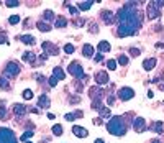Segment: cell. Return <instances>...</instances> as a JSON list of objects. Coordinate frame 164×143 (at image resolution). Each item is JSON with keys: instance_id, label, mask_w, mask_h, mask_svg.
Returning <instances> with one entry per match:
<instances>
[{"instance_id": "4316f807", "label": "cell", "mask_w": 164, "mask_h": 143, "mask_svg": "<svg viewBox=\"0 0 164 143\" xmlns=\"http://www.w3.org/2000/svg\"><path fill=\"white\" fill-rule=\"evenodd\" d=\"M92 3H95V2H79V10H89L90 7H92Z\"/></svg>"}, {"instance_id": "e0dca14e", "label": "cell", "mask_w": 164, "mask_h": 143, "mask_svg": "<svg viewBox=\"0 0 164 143\" xmlns=\"http://www.w3.org/2000/svg\"><path fill=\"white\" fill-rule=\"evenodd\" d=\"M102 94H103V92L98 89V85H95V87H90V89H89V96H90V99H97V97L100 99Z\"/></svg>"}, {"instance_id": "816d5d0a", "label": "cell", "mask_w": 164, "mask_h": 143, "mask_svg": "<svg viewBox=\"0 0 164 143\" xmlns=\"http://www.w3.org/2000/svg\"><path fill=\"white\" fill-rule=\"evenodd\" d=\"M159 89H161V91H164V84H161V85H159Z\"/></svg>"}, {"instance_id": "30bf717a", "label": "cell", "mask_w": 164, "mask_h": 143, "mask_svg": "<svg viewBox=\"0 0 164 143\" xmlns=\"http://www.w3.org/2000/svg\"><path fill=\"white\" fill-rule=\"evenodd\" d=\"M95 82H97V85L108 84V74H107L105 71H98V73L95 74Z\"/></svg>"}, {"instance_id": "5bb4252c", "label": "cell", "mask_w": 164, "mask_h": 143, "mask_svg": "<svg viewBox=\"0 0 164 143\" xmlns=\"http://www.w3.org/2000/svg\"><path fill=\"white\" fill-rule=\"evenodd\" d=\"M18 40L21 43H25V45H34V43H36L33 35H21V36H18Z\"/></svg>"}, {"instance_id": "7402d4cb", "label": "cell", "mask_w": 164, "mask_h": 143, "mask_svg": "<svg viewBox=\"0 0 164 143\" xmlns=\"http://www.w3.org/2000/svg\"><path fill=\"white\" fill-rule=\"evenodd\" d=\"M77 117H82V112H81V110H77V112H74V113H66V115H64V118L69 120V122H74Z\"/></svg>"}, {"instance_id": "5b68a950", "label": "cell", "mask_w": 164, "mask_h": 143, "mask_svg": "<svg viewBox=\"0 0 164 143\" xmlns=\"http://www.w3.org/2000/svg\"><path fill=\"white\" fill-rule=\"evenodd\" d=\"M20 64L15 63V61H10V63H7V66H5V71H3V77H17L20 74Z\"/></svg>"}, {"instance_id": "d6a6232c", "label": "cell", "mask_w": 164, "mask_h": 143, "mask_svg": "<svg viewBox=\"0 0 164 143\" xmlns=\"http://www.w3.org/2000/svg\"><path fill=\"white\" fill-rule=\"evenodd\" d=\"M107 68H108V69H117V61L115 59H110V61H107Z\"/></svg>"}, {"instance_id": "3957f363", "label": "cell", "mask_w": 164, "mask_h": 143, "mask_svg": "<svg viewBox=\"0 0 164 143\" xmlns=\"http://www.w3.org/2000/svg\"><path fill=\"white\" fill-rule=\"evenodd\" d=\"M0 143H18V140L10 128L2 127L0 128Z\"/></svg>"}, {"instance_id": "d590c367", "label": "cell", "mask_w": 164, "mask_h": 143, "mask_svg": "<svg viewBox=\"0 0 164 143\" xmlns=\"http://www.w3.org/2000/svg\"><path fill=\"white\" fill-rule=\"evenodd\" d=\"M53 133L54 135H62V127L61 125H54L53 127Z\"/></svg>"}, {"instance_id": "52a82bcc", "label": "cell", "mask_w": 164, "mask_h": 143, "mask_svg": "<svg viewBox=\"0 0 164 143\" xmlns=\"http://www.w3.org/2000/svg\"><path fill=\"white\" fill-rule=\"evenodd\" d=\"M43 51H45V56H54L59 53V48L54 46L51 41H45L43 43Z\"/></svg>"}, {"instance_id": "2e32d148", "label": "cell", "mask_w": 164, "mask_h": 143, "mask_svg": "<svg viewBox=\"0 0 164 143\" xmlns=\"http://www.w3.org/2000/svg\"><path fill=\"white\" fill-rule=\"evenodd\" d=\"M23 61L30 63V64H36V63H38V61H36V54L31 53V51H26V53L23 54Z\"/></svg>"}, {"instance_id": "db71d44e", "label": "cell", "mask_w": 164, "mask_h": 143, "mask_svg": "<svg viewBox=\"0 0 164 143\" xmlns=\"http://www.w3.org/2000/svg\"><path fill=\"white\" fill-rule=\"evenodd\" d=\"M26 143H31V141H28V140H26Z\"/></svg>"}, {"instance_id": "4dcf8cb0", "label": "cell", "mask_w": 164, "mask_h": 143, "mask_svg": "<svg viewBox=\"0 0 164 143\" xmlns=\"http://www.w3.org/2000/svg\"><path fill=\"white\" fill-rule=\"evenodd\" d=\"M18 21H20V15H12V17L8 18V23H10V25H17Z\"/></svg>"}, {"instance_id": "836d02e7", "label": "cell", "mask_w": 164, "mask_h": 143, "mask_svg": "<svg viewBox=\"0 0 164 143\" xmlns=\"http://www.w3.org/2000/svg\"><path fill=\"white\" fill-rule=\"evenodd\" d=\"M151 5H154L156 7V8H162V7H164V0H154V2H151Z\"/></svg>"}, {"instance_id": "681fc988", "label": "cell", "mask_w": 164, "mask_h": 143, "mask_svg": "<svg viewBox=\"0 0 164 143\" xmlns=\"http://www.w3.org/2000/svg\"><path fill=\"white\" fill-rule=\"evenodd\" d=\"M148 97H149V99H153V97H154V94H153V91H149V92H148Z\"/></svg>"}, {"instance_id": "44dd1931", "label": "cell", "mask_w": 164, "mask_h": 143, "mask_svg": "<svg viewBox=\"0 0 164 143\" xmlns=\"http://www.w3.org/2000/svg\"><path fill=\"white\" fill-rule=\"evenodd\" d=\"M82 53H84V56H85V58H92V56H94V48H92L90 45H84V48H82Z\"/></svg>"}, {"instance_id": "60d3db41", "label": "cell", "mask_w": 164, "mask_h": 143, "mask_svg": "<svg viewBox=\"0 0 164 143\" xmlns=\"http://www.w3.org/2000/svg\"><path fill=\"white\" fill-rule=\"evenodd\" d=\"M79 102H81V97H77V96L69 99V104H79Z\"/></svg>"}, {"instance_id": "c3c4849f", "label": "cell", "mask_w": 164, "mask_h": 143, "mask_svg": "<svg viewBox=\"0 0 164 143\" xmlns=\"http://www.w3.org/2000/svg\"><path fill=\"white\" fill-rule=\"evenodd\" d=\"M76 25H77V26H81V25H84V20H77V21H76Z\"/></svg>"}, {"instance_id": "b9f144b4", "label": "cell", "mask_w": 164, "mask_h": 143, "mask_svg": "<svg viewBox=\"0 0 164 143\" xmlns=\"http://www.w3.org/2000/svg\"><path fill=\"white\" fill-rule=\"evenodd\" d=\"M48 82H49V85H51V87H54V85L58 84V79H56V77L53 76V77H49V81H48Z\"/></svg>"}, {"instance_id": "f6af8a7d", "label": "cell", "mask_w": 164, "mask_h": 143, "mask_svg": "<svg viewBox=\"0 0 164 143\" xmlns=\"http://www.w3.org/2000/svg\"><path fill=\"white\" fill-rule=\"evenodd\" d=\"M94 61H95V63H102V61H103V56L98 53L97 56H94Z\"/></svg>"}, {"instance_id": "7dc6e473", "label": "cell", "mask_w": 164, "mask_h": 143, "mask_svg": "<svg viewBox=\"0 0 164 143\" xmlns=\"http://www.w3.org/2000/svg\"><path fill=\"white\" fill-rule=\"evenodd\" d=\"M94 125H102V120L100 118H94Z\"/></svg>"}, {"instance_id": "d4e9b609", "label": "cell", "mask_w": 164, "mask_h": 143, "mask_svg": "<svg viewBox=\"0 0 164 143\" xmlns=\"http://www.w3.org/2000/svg\"><path fill=\"white\" fill-rule=\"evenodd\" d=\"M54 25H56V28H66L67 26V20L62 18V17H59L58 20L54 21Z\"/></svg>"}, {"instance_id": "bcb514c9", "label": "cell", "mask_w": 164, "mask_h": 143, "mask_svg": "<svg viewBox=\"0 0 164 143\" xmlns=\"http://www.w3.org/2000/svg\"><path fill=\"white\" fill-rule=\"evenodd\" d=\"M97 31H98V30H97V25L92 23V25H90V33H97Z\"/></svg>"}, {"instance_id": "9c48e42d", "label": "cell", "mask_w": 164, "mask_h": 143, "mask_svg": "<svg viewBox=\"0 0 164 143\" xmlns=\"http://www.w3.org/2000/svg\"><path fill=\"white\" fill-rule=\"evenodd\" d=\"M100 15H102V21L105 25H112L113 21H115V13L110 12V10H103Z\"/></svg>"}, {"instance_id": "277c9868", "label": "cell", "mask_w": 164, "mask_h": 143, "mask_svg": "<svg viewBox=\"0 0 164 143\" xmlns=\"http://www.w3.org/2000/svg\"><path fill=\"white\" fill-rule=\"evenodd\" d=\"M69 74L74 76V77H77V79H85V81H87V76L84 74L82 66L77 61H72V63L69 64Z\"/></svg>"}, {"instance_id": "f546056e", "label": "cell", "mask_w": 164, "mask_h": 143, "mask_svg": "<svg viewBox=\"0 0 164 143\" xmlns=\"http://www.w3.org/2000/svg\"><path fill=\"white\" fill-rule=\"evenodd\" d=\"M64 51H66L67 54H72L76 51V48H74V45H69V43H67V45L64 46Z\"/></svg>"}, {"instance_id": "8992f818", "label": "cell", "mask_w": 164, "mask_h": 143, "mask_svg": "<svg viewBox=\"0 0 164 143\" xmlns=\"http://www.w3.org/2000/svg\"><path fill=\"white\" fill-rule=\"evenodd\" d=\"M118 99L120 101H131V99L135 97V91L131 87H122L118 91Z\"/></svg>"}, {"instance_id": "74e56055", "label": "cell", "mask_w": 164, "mask_h": 143, "mask_svg": "<svg viewBox=\"0 0 164 143\" xmlns=\"http://www.w3.org/2000/svg\"><path fill=\"white\" fill-rule=\"evenodd\" d=\"M128 53H130L131 56H136V58H138V56L141 54V51H140L138 48H130V51H128Z\"/></svg>"}, {"instance_id": "ab89813d", "label": "cell", "mask_w": 164, "mask_h": 143, "mask_svg": "<svg viewBox=\"0 0 164 143\" xmlns=\"http://www.w3.org/2000/svg\"><path fill=\"white\" fill-rule=\"evenodd\" d=\"M69 12H71V15H74V17L79 15V8H76V7H71L69 5Z\"/></svg>"}, {"instance_id": "ac0fdd59", "label": "cell", "mask_w": 164, "mask_h": 143, "mask_svg": "<svg viewBox=\"0 0 164 143\" xmlns=\"http://www.w3.org/2000/svg\"><path fill=\"white\" fill-rule=\"evenodd\" d=\"M49 104H51V101H49L48 96H41V97L38 99V105L41 107V109H48Z\"/></svg>"}, {"instance_id": "ffe728a7", "label": "cell", "mask_w": 164, "mask_h": 143, "mask_svg": "<svg viewBox=\"0 0 164 143\" xmlns=\"http://www.w3.org/2000/svg\"><path fill=\"white\" fill-rule=\"evenodd\" d=\"M53 76L56 77V79H59V81H62L64 77H66V74H64V71H62L61 68H58V66H56V68L53 69Z\"/></svg>"}, {"instance_id": "ee69618b", "label": "cell", "mask_w": 164, "mask_h": 143, "mask_svg": "<svg viewBox=\"0 0 164 143\" xmlns=\"http://www.w3.org/2000/svg\"><path fill=\"white\" fill-rule=\"evenodd\" d=\"M7 117V109L5 107H0V118H5Z\"/></svg>"}, {"instance_id": "f1b7e54d", "label": "cell", "mask_w": 164, "mask_h": 143, "mask_svg": "<svg viewBox=\"0 0 164 143\" xmlns=\"http://www.w3.org/2000/svg\"><path fill=\"white\" fill-rule=\"evenodd\" d=\"M23 99H26V101H30V99H33V91H30V89H25V91H23Z\"/></svg>"}, {"instance_id": "7a4b0ae2", "label": "cell", "mask_w": 164, "mask_h": 143, "mask_svg": "<svg viewBox=\"0 0 164 143\" xmlns=\"http://www.w3.org/2000/svg\"><path fill=\"white\" fill-rule=\"evenodd\" d=\"M126 122L123 117H112L108 122H107V130H108L112 135H117V137H123L126 133Z\"/></svg>"}, {"instance_id": "9a60e30c", "label": "cell", "mask_w": 164, "mask_h": 143, "mask_svg": "<svg viewBox=\"0 0 164 143\" xmlns=\"http://www.w3.org/2000/svg\"><path fill=\"white\" fill-rule=\"evenodd\" d=\"M154 66H156V58H148V59L143 61V69L145 71H151V69H154Z\"/></svg>"}, {"instance_id": "f5cc1de1", "label": "cell", "mask_w": 164, "mask_h": 143, "mask_svg": "<svg viewBox=\"0 0 164 143\" xmlns=\"http://www.w3.org/2000/svg\"><path fill=\"white\" fill-rule=\"evenodd\" d=\"M151 143H161V141H159V140H153Z\"/></svg>"}, {"instance_id": "484cf974", "label": "cell", "mask_w": 164, "mask_h": 143, "mask_svg": "<svg viewBox=\"0 0 164 143\" xmlns=\"http://www.w3.org/2000/svg\"><path fill=\"white\" fill-rule=\"evenodd\" d=\"M0 89H2V91H8L10 89V84H8V81H7L3 76H0Z\"/></svg>"}, {"instance_id": "f35d334b", "label": "cell", "mask_w": 164, "mask_h": 143, "mask_svg": "<svg viewBox=\"0 0 164 143\" xmlns=\"http://www.w3.org/2000/svg\"><path fill=\"white\" fill-rule=\"evenodd\" d=\"M5 43H8V36L5 33H0V45H5Z\"/></svg>"}, {"instance_id": "4fadbf2b", "label": "cell", "mask_w": 164, "mask_h": 143, "mask_svg": "<svg viewBox=\"0 0 164 143\" xmlns=\"http://www.w3.org/2000/svg\"><path fill=\"white\" fill-rule=\"evenodd\" d=\"M72 133L76 135L77 138H85V137L89 135V132L85 130L84 127H79V125H74V127H72Z\"/></svg>"}, {"instance_id": "83f0119b", "label": "cell", "mask_w": 164, "mask_h": 143, "mask_svg": "<svg viewBox=\"0 0 164 143\" xmlns=\"http://www.w3.org/2000/svg\"><path fill=\"white\" fill-rule=\"evenodd\" d=\"M43 18H45V21H51V20H54V13L51 10H46L43 13Z\"/></svg>"}, {"instance_id": "f907efd6", "label": "cell", "mask_w": 164, "mask_h": 143, "mask_svg": "<svg viewBox=\"0 0 164 143\" xmlns=\"http://www.w3.org/2000/svg\"><path fill=\"white\" fill-rule=\"evenodd\" d=\"M95 143H105V141H103L102 138H97V140H95Z\"/></svg>"}, {"instance_id": "ba28073f", "label": "cell", "mask_w": 164, "mask_h": 143, "mask_svg": "<svg viewBox=\"0 0 164 143\" xmlns=\"http://www.w3.org/2000/svg\"><path fill=\"white\" fill-rule=\"evenodd\" d=\"M133 128H135V132H145L146 130V122H145V118H141V117H136L133 120Z\"/></svg>"}, {"instance_id": "7c38bea8", "label": "cell", "mask_w": 164, "mask_h": 143, "mask_svg": "<svg viewBox=\"0 0 164 143\" xmlns=\"http://www.w3.org/2000/svg\"><path fill=\"white\" fill-rule=\"evenodd\" d=\"M30 110L26 105H23V104H15L13 105V113L15 115H18V117H23V115H26V112Z\"/></svg>"}, {"instance_id": "8d00e7d4", "label": "cell", "mask_w": 164, "mask_h": 143, "mask_svg": "<svg viewBox=\"0 0 164 143\" xmlns=\"http://www.w3.org/2000/svg\"><path fill=\"white\" fill-rule=\"evenodd\" d=\"M5 5H7V7H18L20 2H18V0H7Z\"/></svg>"}, {"instance_id": "e575fe53", "label": "cell", "mask_w": 164, "mask_h": 143, "mask_svg": "<svg viewBox=\"0 0 164 143\" xmlns=\"http://www.w3.org/2000/svg\"><path fill=\"white\" fill-rule=\"evenodd\" d=\"M118 63L122 64V66H126V64H128V56L122 54V56H120V58H118Z\"/></svg>"}, {"instance_id": "cb8c5ba5", "label": "cell", "mask_w": 164, "mask_h": 143, "mask_svg": "<svg viewBox=\"0 0 164 143\" xmlns=\"http://www.w3.org/2000/svg\"><path fill=\"white\" fill-rule=\"evenodd\" d=\"M151 130H154L156 133H162V130H164V127H162V122H154L153 125H151Z\"/></svg>"}, {"instance_id": "1f68e13d", "label": "cell", "mask_w": 164, "mask_h": 143, "mask_svg": "<svg viewBox=\"0 0 164 143\" xmlns=\"http://www.w3.org/2000/svg\"><path fill=\"white\" fill-rule=\"evenodd\" d=\"M33 137V132L31 130H28V132H25L23 135H21V137H20V140H23V141H26L28 138H31Z\"/></svg>"}, {"instance_id": "d6986e66", "label": "cell", "mask_w": 164, "mask_h": 143, "mask_svg": "<svg viewBox=\"0 0 164 143\" xmlns=\"http://www.w3.org/2000/svg\"><path fill=\"white\" fill-rule=\"evenodd\" d=\"M110 43L108 41H105V40H102L100 43H98V51L100 53H107V51H110Z\"/></svg>"}, {"instance_id": "8fae6325", "label": "cell", "mask_w": 164, "mask_h": 143, "mask_svg": "<svg viewBox=\"0 0 164 143\" xmlns=\"http://www.w3.org/2000/svg\"><path fill=\"white\" fill-rule=\"evenodd\" d=\"M159 17H161V12L156 8L154 5L149 3V5H148V18H149V20H158Z\"/></svg>"}, {"instance_id": "603a6c76", "label": "cell", "mask_w": 164, "mask_h": 143, "mask_svg": "<svg viewBox=\"0 0 164 143\" xmlns=\"http://www.w3.org/2000/svg\"><path fill=\"white\" fill-rule=\"evenodd\" d=\"M36 28H38L40 31H43V33H45V31H51V26H49L48 23H45V21H38Z\"/></svg>"}, {"instance_id": "7bdbcfd3", "label": "cell", "mask_w": 164, "mask_h": 143, "mask_svg": "<svg viewBox=\"0 0 164 143\" xmlns=\"http://www.w3.org/2000/svg\"><path fill=\"white\" fill-rule=\"evenodd\" d=\"M107 102H108V105H113V102H115V96L110 94L108 97H107Z\"/></svg>"}, {"instance_id": "6da1fadb", "label": "cell", "mask_w": 164, "mask_h": 143, "mask_svg": "<svg viewBox=\"0 0 164 143\" xmlns=\"http://www.w3.org/2000/svg\"><path fill=\"white\" fill-rule=\"evenodd\" d=\"M117 21H118V31H117L118 36L120 38L131 36V35L138 33V28L141 26V13L136 7L126 3L118 10Z\"/></svg>"}]
</instances>
